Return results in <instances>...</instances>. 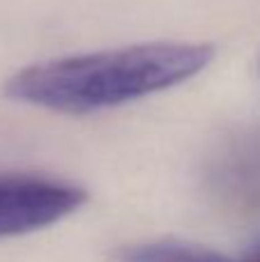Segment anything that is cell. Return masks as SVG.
Instances as JSON below:
<instances>
[{"instance_id":"cell-1","label":"cell","mask_w":260,"mask_h":262,"mask_svg":"<svg viewBox=\"0 0 260 262\" xmlns=\"http://www.w3.org/2000/svg\"><path fill=\"white\" fill-rule=\"evenodd\" d=\"M212 60L214 46L201 41L132 44L23 67L5 83V95L53 113L85 115L180 85Z\"/></svg>"},{"instance_id":"cell-2","label":"cell","mask_w":260,"mask_h":262,"mask_svg":"<svg viewBox=\"0 0 260 262\" xmlns=\"http://www.w3.org/2000/svg\"><path fill=\"white\" fill-rule=\"evenodd\" d=\"M88 200L72 182L26 172H0V239L62 221Z\"/></svg>"},{"instance_id":"cell-3","label":"cell","mask_w":260,"mask_h":262,"mask_svg":"<svg viewBox=\"0 0 260 262\" xmlns=\"http://www.w3.org/2000/svg\"><path fill=\"white\" fill-rule=\"evenodd\" d=\"M122 262H237L207 246L187 242H147L122 251Z\"/></svg>"},{"instance_id":"cell-4","label":"cell","mask_w":260,"mask_h":262,"mask_svg":"<svg viewBox=\"0 0 260 262\" xmlns=\"http://www.w3.org/2000/svg\"><path fill=\"white\" fill-rule=\"evenodd\" d=\"M242 262H260V246H258V249H256V251H253V253H251V255H249V258H247V260H242Z\"/></svg>"}]
</instances>
